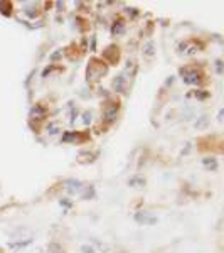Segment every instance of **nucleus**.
I'll return each instance as SVG.
<instances>
[{
	"label": "nucleus",
	"instance_id": "obj_1",
	"mask_svg": "<svg viewBox=\"0 0 224 253\" xmlns=\"http://www.w3.org/2000/svg\"><path fill=\"white\" fill-rule=\"evenodd\" d=\"M182 80H184L186 84H199L201 81V75H199L197 69H182Z\"/></svg>",
	"mask_w": 224,
	"mask_h": 253
},
{
	"label": "nucleus",
	"instance_id": "obj_2",
	"mask_svg": "<svg viewBox=\"0 0 224 253\" xmlns=\"http://www.w3.org/2000/svg\"><path fill=\"white\" fill-rule=\"evenodd\" d=\"M135 221L138 224H147V226H152V224H155L158 219L153 214L147 213V211H138V213L135 214Z\"/></svg>",
	"mask_w": 224,
	"mask_h": 253
},
{
	"label": "nucleus",
	"instance_id": "obj_3",
	"mask_svg": "<svg viewBox=\"0 0 224 253\" xmlns=\"http://www.w3.org/2000/svg\"><path fill=\"white\" fill-rule=\"evenodd\" d=\"M202 166H204L207 170H216L218 169V161H216L214 157H206V159H202Z\"/></svg>",
	"mask_w": 224,
	"mask_h": 253
},
{
	"label": "nucleus",
	"instance_id": "obj_4",
	"mask_svg": "<svg viewBox=\"0 0 224 253\" xmlns=\"http://www.w3.org/2000/svg\"><path fill=\"white\" fill-rule=\"evenodd\" d=\"M103 120L108 122V124H112V122L116 120V108H112V110H107L103 115Z\"/></svg>",
	"mask_w": 224,
	"mask_h": 253
},
{
	"label": "nucleus",
	"instance_id": "obj_5",
	"mask_svg": "<svg viewBox=\"0 0 224 253\" xmlns=\"http://www.w3.org/2000/svg\"><path fill=\"white\" fill-rule=\"evenodd\" d=\"M81 187H83V186H81V182H79V181H71V182L68 184L69 193H73V194H75L76 191H81Z\"/></svg>",
	"mask_w": 224,
	"mask_h": 253
},
{
	"label": "nucleus",
	"instance_id": "obj_6",
	"mask_svg": "<svg viewBox=\"0 0 224 253\" xmlns=\"http://www.w3.org/2000/svg\"><path fill=\"white\" fill-rule=\"evenodd\" d=\"M145 184V179H142V177H132L130 179V186H133V187H142Z\"/></svg>",
	"mask_w": 224,
	"mask_h": 253
},
{
	"label": "nucleus",
	"instance_id": "obj_7",
	"mask_svg": "<svg viewBox=\"0 0 224 253\" xmlns=\"http://www.w3.org/2000/svg\"><path fill=\"white\" fill-rule=\"evenodd\" d=\"M153 47H155V46H153V42H147V44H145V47H144V52H145L147 56H153V54H155Z\"/></svg>",
	"mask_w": 224,
	"mask_h": 253
},
{
	"label": "nucleus",
	"instance_id": "obj_8",
	"mask_svg": "<svg viewBox=\"0 0 224 253\" xmlns=\"http://www.w3.org/2000/svg\"><path fill=\"white\" fill-rule=\"evenodd\" d=\"M81 250H83V253H95L93 247H88V245H83V247H81Z\"/></svg>",
	"mask_w": 224,
	"mask_h": 253
},
{
	"label": "nucleus",
	"instance_id": "obj_9",
	"mask_svg": "<svg viewBox=\"0 0 224 253\" xmlns=\"http://www.w3.org/2000/svg\"><path fill=\"white\" fill-rule=\"evenodd\" d=\"M83 122H84V125H88L89 122H91V113H89V112H86V113H84V118H83Z\"/></svg>",
	"mask_w": 224,
	"mask_h": 253
}]
</instances>
